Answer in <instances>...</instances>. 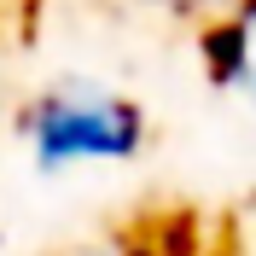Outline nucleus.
Returning <instances> with one entry per match:
<instances>
[{"mask_svg":"<svg viewBox=\"0 0 256 256\" xmlns=\"http://www.w3.org/2000/svg\"><path fill=\"white\" fill-rule=\"evenodd\" d=\"M198 52H204L210 76L222 82L239 105L256 111V0H244L239 12L216 18V24L198 35Z\"/></svg>","mask_w":256,"mask_h":256,"instance_id":"nucleus-2","label":"nucleus"},{"mask_svg":"<svg viewBox=\"0 0 256 256\" xmlns=\"http://www.w3.org/2000/svg\"><path fill=\"white\" fill-rule=\"evenodd\" d=\"M70 256H140V250H128V244H82Z\"/></svg>","mask_w":256,"mask_h":256,"instance_id":"nucleus-4","label":"nucleus"},{"mask_svg":"<svg viewBox=\"0 0 256 256\" xmlns=\"http://www.w3.org/2000/svg\"><path fill=\"white\" fill-rule=\"evenodd\" d=\"M18 134L41 175H76L99 163H128L152 140L146 105L94 76H58L18 111Z\"/></svg>","mask_w":256,"mask_h":256,"instance_id":"nucleus-1","label":"nucleus"},{"mask_svg":"<svg viewBox=\"0 0 256 256\" xmlns=\"http://www.w3.org/2000/svg\"><path fill=\"white\" fill-rule=\"evenodd\" d=\"M146 6H163V12H180V18H210L216 24V12H239L244 0H146Z\"/></svg>","mask_w":256,"mask_h":256,"instance_id":"nucleus-3","label":"nucleus"}]
</instances>
